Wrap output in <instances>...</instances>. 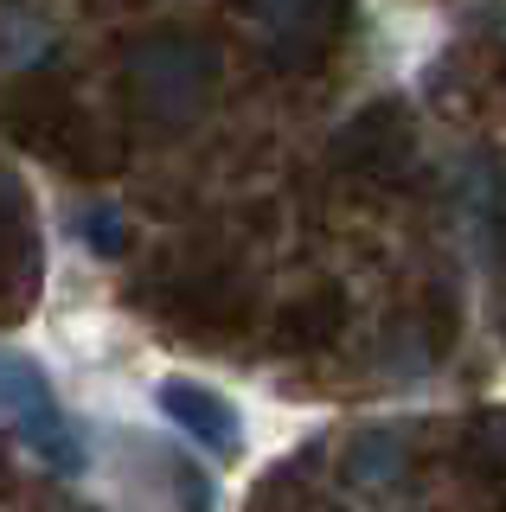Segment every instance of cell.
Segmentation results:
<instances>
[{
    "instance_id": "1",
    "label": "cell",
    "mask_w": 506,
    "mask_h": 512,
    "mask_svg": "<svg viewBox=\"0 0 506 512\" xmlns=\"http://www.w3.org/2000/svg\"><path fill=\"white\" fill-rule=\"evenodd\" d=\"M0 410L26 429V442H33L52 468H65V474L84 468V448H77L65 410H58V397L45 391V378L33 372V365H26V359H7V352H0Z\"/></svg>"
}]
</instances>
